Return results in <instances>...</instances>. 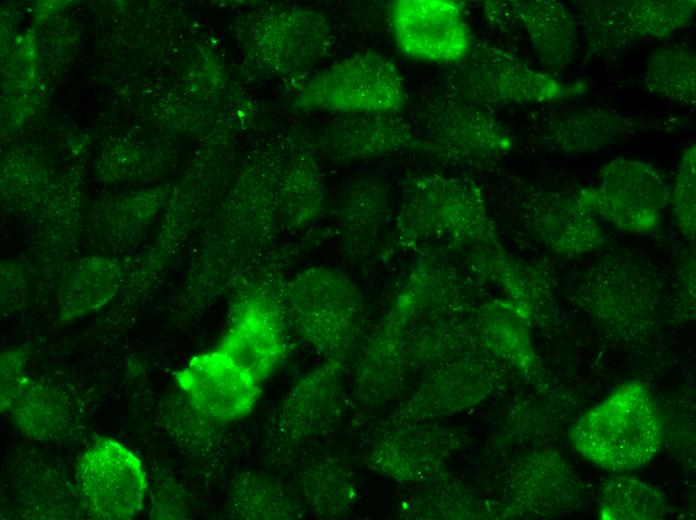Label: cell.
<instances>
[{"mask_svg": "<svg viewBox=\"0 0 696 520\" xmlns=\"http://www.w3.org/2000/svg\"><path fill=\"white\" fill-rule=\"evenodd\" d=\"M77 482L84 505L100 519H127L136 515L147 489L140 460L110 438L97 440L84 453Z\"/></svg>", "mask_w": 696, "mask_h": 520, "instance_id": "8992f818", "label": "cell"}, {"mask_svg": "<svg viewBox=\"0 0 696 520\" xmlns=\"http://www.w3.org/2000/svg\"><path fill=\"white\" fill-rule=\"evenodd\" d=\"M695 1H593L582 5L587 42L598 53L621 50L634 41L669 35L684 27Z\"/></svg>", "mask_w": 696, "mask_h": 520, "instance_id": "52a82bcc", "label": "cell"}, {"mask_svg": "<svg viewBox=\"0 0 696 520\" xmlns=\"http://www.w3.org/2000/svg\"><path fill=\"white\" fill-rule=\"evenodd\" d=\"M569 438L575 450L594 465L630 471L655 456L662 443L663 424L648 391L630 382L580 417Z\"/></svg>", "mask_w": 696, "mask_h": 520, "instance_id": "6da1fadb", "label": "cell"}, {"mask_svg": "<svg viewBox=\"0 0 696 520\" xmlns=\"http://www.w3.org/2000/svg\"><path fill=\"white\" fill-rule=\"evenodd\" d=\"M389 24L399 51L407 58L453 65L473 43L461 5L449 0H398Z\"/></svg>", "mask_w": 696, "mask_h": 520, "instance_id": "277c9868", "label": "cell"}, {"mask_svg": "<svg viewBox=\"0 0 696 520\" xmlns=\"http://www.w3.org/2000/svg\"><path fill=\"white\" fill-rule=\"evenodd\" d=\"M489 20L520 24L539 59L552 69L566 67L576 50V25L564 5L556 1L487 2Z\"/></svg>", "mask_w": 696, "mask_h": 520, "instance_id": "30bf717a", "label": "cell"}, {"mask_svg": "<svg viewBox=\"0 0 696 520\" xmlns=\"http://www.w3.org/2000/svg\"><path fill=\"white\" fill-rule=\"evenodd\" d=\"M632 117L602 109L557 113L539 129L540 141L562 152H589L616 143L640 131Z\"/></svg>", "mask_w": 696, "mask_h": 520, "instance_id": "7c38bea8", "label": "cell"}, {"mask_svg": "<svg viewBox=\"0 0 696 520\" xmlns=\"http://www.w3.org/2000/svg\"><path fill=\"white\" fill-rule=\"evenodd\" d=\"M417 118L423 145L443 156L486 160L511 146L504 128L487 111L442 92L425 102Z\"/></svg>", "mask_w": 696, "mask_h": 520, "instance_id": "5b68a950", "label": "cell"}, {"mask_svg": "<svg viewBox=\"0 0 696 520\" xmlns=\"http://www.w3.org/2000/svg\"><path fill=\"white\" fill-rule=\"evenodd\" d=\"M694 52L682 46L658 48L651 55L644 82L654 94L682 105L695 103Z\"/></svg>", "mask_w": 696, "mask_h": 520, "instance_id": "5bb4252c", "label": "cell"}, {"mask_svg": "<svg viewBox=\"0 0 696 520\" xmlns=\"http://www.w3.org/2000/svg\"><path fill=\"white\" fill-rule=\"evenodd\" d=\"M302 102L334 111L395 114L405 105L406 91L394 62L379 53L365 52L315 76L306 84Z\"/></svg>", "mask_w": 696, "mask_h": 520, "instance_id": "3957f363", "label": "cell"}, {"mask_svg": "<svg viewBox=\"0 0 696 520\" xmlns=\"http://www.w3.org/2000/svg\"><path fill=\"white\" fill-rule=\"evenodd\" d=\"M665 500L659 491L634 478L610 480L599 503L601 519H654L665 513Z\"/></svg>", "mask_w": 696, "mask_h": 520, "instance_id": "9a60e30c", "label": "cell"}, {"mask_svg": "<svg viewBox=\"0 0 696 520\" xmlns=\"http://www.w3.org/2000/svg\"><path fill=\"white\" fill-rule=\"evenodd\" d=\"M176 379L197 412L220 422L247 415L261 392L260 381L219 348L193 357Z\"/></svg>", "mask_w": 696, "mask_h": 520, "instance_id": "9c48e42d", "label": "cell"}, {"mask_svg": "<svg viewBox=\"0 0 696 520\" xmlns=\"http://www.w3.org/2000/svg\"><path fill=\"white\" fill-rule=\"evenodd\" d=\"M327 142L350 153H382L422 145L417 129L398 113L365 114L336 122L327 130Z\"/></svg>", "mask_w": 696, "mask_h": 520, "instance_id": "4fadbf2b", "label": "cell"}, {"mask_svg": "<svg viewBox=\"0 0 696 520\" xmlns=\"http://www.w3.org/2000/svg\"><path fill=\"white\" fill-rule=\"evenodd\" d=\"M601 174L599 188L580 197L591 211L627 230L655 225L669 197L656 170L643 162L617 159Z\"/></svg>", "mask_w": 696, "mask_h": 520, "instance_id": "ba28073f", "label": "cell"}, {"mask_svg": "<svg viewBox=\"0 0 696 520\" xmlns=\"http://www.w3.org/2000/svg\"><path fill=\"white\" fill-rule=\"evenodd\" d=\"M219 349L261 382L275 369L284 351L274 310L259 300L246 301Z\"/></svg>", "mask_w": 696, "mask_h": 520, "instance_id": "8fae6325", "label": "cell"}, {"mask_svg": "<svg viewBox=\"0 0 696 520\" xmlns=\"http://www.w3.org/2000/svg\"><path fill=\"white\" fill-rule=\"evenodd\" d=\"M23 382L20 388L1 389V407L10 411L19 425L35 436L45 437L61 419L62 413L51 395L44 394L41 388L27 387Z\"/></svg>", "mask_w": 696, "mask_h": 520, "instance_id": "2e32d148", "label": "cell"}, {"mask_svg": "<svg viewBox=\"0 0 696 520\" xmlns=\"http://www.w3.org/2000/svg\"><path fill=\"white\" fill-rule=\"evenodd\" d=\"M674 213L681 229L694 235L695 228V146L686 148L674 187Z\"/></svg>", "mask_w": 696, "mask_h": 520, "instance_id": "e0dca14e", "label": "cell"}, {"mask_svg": "<svg viewBox=\"0 0 696 520\" xmlns=\"http://www.w3.org/2000/svg\"><path fill=\"white\" fill-rule=\"evenodd\" d=\"M449 68L441 92L479 106L542 103L566 92L557 79L487 43L472 45L467 56Z\"/></svg>", "mask_w": 696, "mask_h": 520, "instance_id": "7a4b0ae2", "label": "cell"}]
</instances>
